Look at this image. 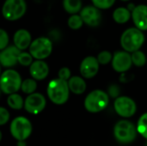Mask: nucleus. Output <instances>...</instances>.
I'll return each instance as SVG.
<instances>
[{"label":"nucleus","instance_id":"nucleus-34","mask_svg":"<svg viewBox=\"0 0 147 146\" xmlns=\"http://www.w3.org/2000/svg\"><path fill=\"white\" fill-rule=\"evenodd\" d=\"M1 139H2V133L0 131V141H1Z\"/></svg>","mask_w":147,"mask_h":146},{"label":"nucleus","instance_id":"nucleus-9","mask_svg":"<svg viewBox=\"0 0 147 146\" xmlns=\"http://www.w3.org/2000/svg\"><path fill=\"white\" fill-rule=\"evenodd\" d=\"M114 108L117 114L123 118L134 116L137 111L135 102L128 96H118L114 102Z\"/></svg>","mask_w":147,"mask_h":146},{"label":"nucleus","instance_id":"nucleus-37","mask_svg":"<svg viewBox=\"0 0 147 146\" xmlns=\"http://www.w3.org/2000/svg\"><path fill=\"white\" fill-rule=\"evenodd\" d=\"M1 91H2V90H1V89H0V96H1Z\"/></svg>","mask_w":147,"mask_h":146},{"label":"nucleus","instance_id":"nucleus-35","mask_svg":"<svg viewBox=\"0 0 147 146\" xmlns=\"http://www.w3.org/2000/svg\"><path fill=\"white\" fill-rule=\"evenodd\" d=\"M121 1H122V2H127V1H130V0H121Z\"/></svg>","mask_w":147,"mask_h":146},{"label":"nucleus","instance_id":"nucleus-3","mask_svg":"<svg viewBox=\"0 0 147 146\" xmlns=\"http://www.w3.org/2000/svg\"><path fill=\"white\" fill-rule=\"evenodd\" d=\"M109 103V96L102 89L90 92L84 99V108L90 113H99L104 110Z\"/></svg>","mask_w":147,"mask_h":146},{"label":"nucleus","instance_id":"nucleus-4","mask_svg":"<svg viewBox=\"0 0 147 146\" xmlns=\"http://www.w3.org/2000/svg\"><path fill=\"white\" fill-rule=\"evenodd\" d=\"M22 85L21 75L15 70L4 71L0 76V89L3 93L10 95L16 93Z\"/></svg>","mask_w":147,"mask_h":146},{"label":"nucleus","instance_id":"nucleus-23","mask_svg":"<svg viewBox=\"0 0 147 146\" xmlns=\"http://www.w3.org/2000/svg\"><path fill=\"white\" fill-rule=\"evenodd\" d=\"M67 24L69 28L72 30H78L80 29L84 25V21L80 15L73 14L68 18Z\"/></svg>","mask_w":147,"mask_h":146},{"label":"nucleus","instance_id":"nucleus-8","mask_svg":"<svg viewBox=\"0 0 147 146\" xmlns=\"http://www.w3.org/2000/svg\"><path fill=\"white\" fill-rule=\"evenodd\" d=\"M32 133V124L25 117L15 118L10 124V133L17 141L26 140Z\"/></svg>","mask_w":147,"mask_h":146},{"label":"nucleus","instance_id":"nucleus-7","mask_svg":"<svg viewBox=\"0 0 147 146\" xmlns=\"http://www.w3.org/2000/svg\"><path fill=\"white\" fill-rule=\"evenodd\" d=\"M53 51V42L47 37H39L31 42L29 52L35 59H45L50 56Z\"/></svg>","mask_w":147,"mask_h":146},{"label":"nucleus","instance_id":"nucleus-13","mask_svg":"<svg viewBox=\"0 0 147 146\" xmlns=\"http://www.w3.org/2000/svg\"><path fill=\"white\" fill-rule=\"evenodd\" d=\"M84 21V23L90 27H97L102 22V13L98 8L94 5H88L80 10L79 14Z\"/></svg>","mask_w":147,"mask_h":146},{"label":"nucleus","instance_id":"nucleus-21","mask_svg":"<svg viewBox=\"0 0 147 146\" xmlns=\"http://www.w3.org/2000/svg\"><path fill=\"white\" fill-rule=\"evenodd\" d=\"M7 103L9 108L16 110L21 109L24 106V101L22 97L16 93H13L9 96V97L7 98Z\"/></svg>","mask_w":147,"mask_h":146},{"label":"nucleus","instance_id":"nucleus-11","mask_svg":"<svg viewBox=\"0 0 147 146\" xmlns=\"http://www.w3.org/2000/svg\"><path fill=\"white\" fill-rule=\"evenodd\" d=\"M47 104L46 98L40 93H32L24 101L25 110L32 114H38L43 111Z\"/></svg>","mask_w":147,"mask_h":146},{"label":"nucleus","instance_id":"nucleus-2","mask_svg":"<svg viewBox=\"0 0 147 146\" xmlns=\"http://www.w3.org/2000/svg\"><path fill=\"white\" fill-rule=\"evenodd\" d=\"M145 34L142 30L134 28L126 29L121 36V46L124 51L130 53L140 50L145 42Z\"/></svg>","mask_w":147,"mask_h":146},{"label":"nucleus","instance_id":"nucleus-38","mask_svg":"<svg viewBox=\"0 0 147 146\" xmlns=\"http://www.w3.org/2000/svg\"><path fill=\"white\" fill-rule=\"evenodd\" d=\"M146 64H147V59H146Z\"/></svg>","mask_w":147,"mask_h":146},{"label":"nucleus","instance_id":"nucleus-14","mask_svg":"<svg viewBox=\"0 0 147 146\" xmlns=\"http://www.w3.org/2000/svg\"><path fill=\"white\" fill-rule=\"evenodd\" d=\"M21 50L15 45L5 47L0 51V65L3 67H12L18 63V56Z\"/></svg>","mask_w":147,"mask_h":146},{"label":"nucleus","instance_id":"nucleus-39","mask_svg":"<svg viewBox=\"0 0 147 146\" xmlns=\"http://www.w3.org/2000/svg\"><path fill=\"white\" fill-rule=\"evenodd\" d=\"M146 146H147V143H146Z\"/></svg>","mask_w":147,"mask_h":146},{"label":"nucleus","instance_id":"nucleus-32","mask_svg":"<svg viewBox=\"0 0 147 146\" xmlns=\"http://www.w3.org/2000/svg\"><path fill=\"white\" fill-rule=\"evenodd\" d=\"M9 120V111L3 108L0 107V126H3L6 124Z\"/></svg>","mask_w":147,"mask_h":146},{"label":"nucleus","instance_id":"nucleus-19","mask_svg":"<svg viewBox=\"0 0 147 146\" xmlns=\"http://www.w3.org/2000/svg\"><path fill=\"white\" fill-rule=\"evenodd\" d=\"M112 16L116 23L125 24L132 18V11L126 7H118L114 10Z\"/></svg>","mask_w":147,"mask_h":146},{"label":"nucleus","instance_id":"nucleus-12","mask_svg":"<svg viewBox=\"0 0 147 146\" xmlns=\"http://www.w3.org/2000/svg\"><path fill=\"white\" fill-rule=\"evenodd\" d=\"M100 64L96 59V57L94 56H87L85 57L79 67L80 74L84 79H90L95 77L98 71H99Z\"/></svg>","mask_w":147,"mask_h":146},{"label":"nucleus","instance_id":"nucleus-24","mask_svg":"<svg viewBox=\"0 0 147 146\" xmlns=\"http://www.w3.org/2000/svg\"><path fill=\"white\" fill-rule=\"evenodd\" d=\"M37 89V83L35 82V79H26L23 82H22V85H21V89L23 93L30 95L32 93H34V91Z\"/></svg>","mask_w":147,"mask_h":146},{"label":"nucleus","instance_id":"nucleus-5","mask_svg":"<svg viewBox=\"0 0 147 146\" xmlns=\"http://www.w3.org/2000/svg\"><path fill=\"white\" fill-rule=\"evenodd\" d=\"M137 127L127 120L118 121L114 127V135L116 140L121 144H129L133 142L137 136Z\"/></svg>","mask_w":147,"mask_h":146},{"label":"nucleus","instance_id":"nucleus-28","mask_svg":"<svg viewBox=\"0 0 147 146\" xmlns=\"http://www.w3.org/2000/svg\"><path fill=\"white\" fill-rule=\"evenodd\" d=\"M18 63L23 66H28L33 63V56L30 52H21L18 56Z\"/></svg>","mask_w":147,"mask_h":146},{"label":"nucleus","instance_id":"nucleus-30","mask_svg":"<svg viewBox=\"0 0 147 146\" xmlns=\"http://www.w3.org/2000/svg\"><path fill=\"white\" fill-rule=\"evenodd\" d=\"M58 77L60 79L68 81L69 78L71 77V70L68 67H62V68H60L59 71V72H58Z\"/></svg>","mask_w":147,"mask_h":146},{"label":"nucleus","instance_id":"nucleus-33","mask_svg":"<svg viewBox=\"0 0 147 146\" xmlns=\"http://www.w3.org/2000/svg\"><path fill=\"white\" fill-rule=\"evenodd\" d=\"M17 146H27L25 140H19L17 142Z\"/></svg>","mask_w":147,"mask_h":146},{"label":"nucleus","instance_id":"nucleus-1","mask_svg":"<svg viewBox=\"0 0 147 146\" xmlns=\"http://www.w3.org/2000/svg\"><path fill=\"white\" fill-rule=\"evenodd\" d=\"M47 93L53 103L56 105L65 104L68 101L70 95L67 81L59 77L50 81L47 88Z\"/></svg>","mask_w":147,"mask_h":146},{"label":"nucleus","instance_id":"nucleus-27","mask_svg":"<svg viewBox=\"0 0 147 146\" xmlns=\"http://www.w3.org/2000/svg\"><path fill=\"white\" fill-rule=\"evenodd\" d=\"M116 0H91L92 4L99 9H108L111 8Z\"/></svg>","mask_w":147,"mask_h":146},{"label":"nucleus","instance_id":"nucleus-18","mask_svg":"<svg viewBox=\"0 0 147 146\" xmlns=\"http://www.w3.org/2000/svg\"><path fill=\"white\" fill-rule=\"evenodd\" d=\"M70 91L75 95H82L87 89V84L83 77L73 76L67 81Z\"/></svg>","mask_w":147,"mask_h":146},{"label":"nucleus","instance_id":"nucleus-26","mask_svg":"<svg viewBox=\"0 0 147 146\" xmlns=\"http://www.w3.org/2000/svg\"><path fill=\"white\" fill-rule=\"evenodd\" d=\"M96 59H97L100 65H105L111 63L112 59H113V54L109 51L104 50V51H102L98 53Z\"/></svg>","mask_w":147,"mask_h":146},{"label":"nucleus","instance_id":"nucleus-17","mask_svg":"<svg viewBox=\"0 0 147 146\" xmlns=\"http://www.w3.org/2000/svg\"><path fill=\"white\" fill-rule=\"evenodd\" d=\"M13 40H14L15 46L18 49L22 51V50L27 49L30 46L32 42V38H31L30 33L28 30L19 29L15 33Z\"/></svg>","mask_w":147,"mask_h":146},{"label":"nucleus","instance_id":"nucleus-36","mask_svg":"<svg viewBox=\"0 0 147 146\" xmlns=\"http://www.w3.org/2000/svg\"><path fill=\"white\" fill-rule=\"evenodd\" d=\"M0 76H1V65H0Z\"/></svg>","mask_w":147,"mask_h":146},{"label":"nucleus","instance_id":"nucleus-25","mask_svg":"<svg viewBox=\"0 0 147 146\" xmlns=\"http://www.w3.org/2000/svg\"><path fill=\"white\" fill-rule=\"evenodd\" d=\"M137 131L142 135L145 139H147V113H145L140 116L137 124Z\"/></svg>","mask_w":147,"mask_h":146},{"label":"nucleus","instance_id":"nucleus-29","mask_svg":"<svg viewBox=\"0 0 147 146\" xmlns=\"http://www.w3.org/2000/svg\"><path fill=\"white\" fill-rule=\"evenodd\" d=\"M8 43H9L8 33L4 29L0 28V51L7 47Z\"/></svg>","mask_w":147,"mask_h":146},{"label":"nucleus","instance_id":"nucleus-22","mask_svg":"<svg viewBox=\"0 0 147 146\" xmlns=\"http://www.w3.org/2000/svg\"><path fill=\"white\" fill-rule=\"evenodd\" d=\"M131 58H132L133 65H134L137 67H142L146 64V55L140 49L132 52L131 53Z\"/></svg>","mask_w":147,"mask_h":146},{"label":"nucleus","instance_id":"nucleus-31","mask_svg":"<svg viewBox=\"0 0 147 146\" xmlns=\"http://www.w3.org/2000/svg\"><path fill=\"white\" fill-rule=\"evenodd\" d=\"M121 89L117 84H111L108 89V95L112 98H117L120 96Z\"/></svg>","mask_w":147,"mask_h":146},{"label":"nucleus","instance_id":"nucleus-15","mask_svg":"<svg viewBox=\"0 0 147 146\" xmlns=\"http://www.w3.org/2000/svg\"><path fill=\"white\" fill-rule=\"evenodd\" d=\"M132 19L135 27L140 30H147V5L140 4L132 10Z\"/></svg>","mask_w":147,"mask_h":146},{"label":"nucleus","instance_id":"nucleus-10","mask_svg":"<svg viewBox=\"0 0 147 146\" xmlns=\"http://www.w3.org/2000/svg\"><path fill=\"white\" fill-rule=\"evenodd\" d=\"M113 69L118 73L127 72L133 65L131 53L127 51H118L113 55L111 61Z\"/></svg>","mask_w":147,"mask_h":146},{"label":"nucleus","instance_id":"nucleus-20","mask_svg":"<svg viewBox=\"0 0 147 146\" xmlns=\"http://www.w3.org/2000/svg\"><path fill=\"white\" fill-rule=\"evenodd\" d=\"M64 9L71 14H78L82 9V1L81 0H63Z\"/></svg>","mask_w":147,"mask_h":146},{"label":"nucleus","instance_id":"nucleus-6","mask_svg":"<svg viewBox=\"0 0 147 146\" xmlns=\"http://www.w3.org/2000/svg\"><path fill=\"white\" fill-rule=\"evenodd\" d=\"M27 10L24 0H6L2 8V14L6 20L16 21L22 17Z\"/></svg>","mask_w":147,"mask_h":146},{"label":"nucleus","instance_id":"nucleus-16","mask_svg":"<svg viewBox=\"0 0 147 146\" xmlns=\"http://www.w3.org/2000/svg\"><path fill=\"white\" fill-rule=\"evenodd\" d=\"M29 72L34 79L43 80L49 74V67L45 61L41 59H37L30 65Z\"/></svg>","mask_w":147,"mask_h":146}]
</instances>
